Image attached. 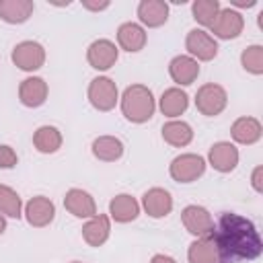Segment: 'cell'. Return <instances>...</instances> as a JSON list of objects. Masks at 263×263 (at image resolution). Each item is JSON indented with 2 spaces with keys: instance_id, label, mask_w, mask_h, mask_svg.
I'll list each match as a JSON object with an SVG mask.
<instances>
[{
  "instance_id": "obj_36",
  "label": "cell",
  "mask_w": 263,
  "mask_h": 263,
  "mask_svg": "<svg viewBox=\"0 0 263 263\" xmlns=\"http://www.w3.org/2000/svg\"><path fill=\"white\" fill-rule=\"evenodd\" d=\"M70 263H82V261H70Z\"/></svg>"
},
{
  "instance_id": "obj_12",
  "label": "cell",
  "mask_w": 263,
  "mask_h": 263,
  "mask_svg": "<svg viewBox=\"0 0 263 263\" xmlns=\"http://www.w3.org/2000/svg\"><path fill=\"white\" fill-rule=\"evenodd\" d=\"M23 216H25L29 226L45 228L55 218V203L45 195H35L23 205Z\"/></svg>"
},
{
  "instance_id": "obj_11",
  "label": "cell",
  "mask_w": 263,
  "mask_h": 263,
  "mask_svg": "<svg viewBox=\"0 0 263 263\" xmlns=\"http://www.w3.org/2000/svg\"><path fill=\"white\" fill-rule=\"evenodd\" d=\"M238 160H240V154H238V148L236 144L232 142H226V140H220V142H214L208 150V158L205 162L218 171V173H232L236 166H238Z\"/></svg>"
},
{
  "instance_id": "obj_1",
  "label": "cell",
  "mask_w": 263,
  "mask_h": 263,
  "mask_svg": "<svg viewBox=\"0 0 263 263\" xmlns=\"http://www.w3.org/2000/svg\"><path fill=\"white\" fill-rule=\"evenodd\" d=\"M210 236L218 249L220 263L253 261L263 253V240L253 220L234 212H224L214 222Z\"/></svg>"
},
{
  "instance_id": "obj_26",
  "label": "cell",
  "mask_w": 263,
  "mask_h": 263,
  "mask_svg": "<svg viewBox=\"0 0 263 263\" xmlns=\"http://www.w3.org/2000/svg\"><path fill=\"white\" fill-rule=\"evenodd\" d=\"M64 144V136L55 125H39L33 132V146L41 154H55Z\"/></svg>"
},
{
  "instance_id": "obj_19",
  "label": "cell",
  "mask_w": 263,
  "mask_h": 263,
  "mask_svg": "<svg viewBox=\"0 0 263 263\" xmlns=\"http://www.w3.org/2000/svg\"><path fill=\"white\" fill-rule=\"evenodd\" d=\"M168 4L164 0H142L136 8L138 23L144 29H158L168 21Z\"/></svg>"
},
{
  "instance_id": "obj_14",
  "label": "cell",
  "mask_w": 263,
  "mask_h": 263,
  "mask_svg": "<svg viewBox=\"0 0 263 263\" xmlns=\"http://www.w3.org/2000/svg\"><path fill=\"white\" fill-rule=\"evenodd\" d=\"M117 47L127 51V53H138L146 47V41H148V33L146 29L140 25V23H134V21H127V23H121L117 27Z\"/></svg>"
},
{
  "instance_id": "obj_20",
  "label": "cell",
  "mask_w": 263,
  "mask_h": 263,
  "mask_svg": "<svg viewBox=\"0 0 263 263\" xmlns=\"http://www.w3.org/2000/svg\"><path fill=\"white\" fill-rule=\"evenodd\" d=\"M230 136H232V144H240V146H253L261 140L263 136V125L257 117H249L242 115L238 119L232 121L230 125Z\"/></svg>"
},
{
  "instance_id": "obj_31",
  "label": "cell",
  "mask_w": 263,
  "mask_h": 263,
  "mask_svg": "<svg viewBox=\"0 0 263 263\" xmlns=\"http://www.w3.org/2000/svg\"><path fill=\"white\" fill-rule=\"evenodd\" d=\"M18 164V154L12 146L8 144H0V168L8 171V168H14Z\"/></svg>"
},
{
  "instance_id": "obj_2",
  "label": "cell",
  "mask_w": 263,
  "mask_h": 263,
  "mask_svg": "<svg viewBox=\"0 0 263 263\" xmlns=\"http://www.w3.org/2000/svg\"><path fill=\"white\" fill-rule=\"evenodd\" d=\"M119 109L129 123H146L156 111V99L146 84L136 82L125 86L119 95Z\"/></svg>"
},
{
  "instance_id": "obj_5",
  "label": "cell",
  "mask_w": 263,
  "mask_h": 263,
  "mask_svg": "<svg viewBox=\"0 0 263 263\" xmlns=\"http://www.w3.org/2000/svg\"><path fill=\"white\" fill-rule=\"evenodd\" d=\"M228 105V92L222 84L205 82L195 92V109L205 117H218Z\"/></svg>"
},
{
  "instance_id": "obj_21",
  "label": "cell",
  "mask_w": 263,
  "mask_h": 263,
  "mask_svg": "<svg viewBox=\"0 0 263 263\" xmlns=\"http://www.w3.org/2000/svg\"><path fill=\"white\" fill-rule=\"evenodd\" d=\"M111 236V218L107 214H95L82 224V238L88 247H103Z\"/></svg>"
},
{
  "instance_id": "obj_9",
  "label": "cell",
  "mask_w": 263,
  "mask_h": 263,
  "mask_svg": "<svg viewBox=\"0 0 263 263\" xmlns=\"http://www.w3.org/2000/svg\"><path fill=\"white\" fill-rule=\"evenodd\" d=\"M181 222H183L185 230L195 238H203L214 232V218H212L210 210L203 205H197V203L185 205L181 210Z\"/></svg>"
},
{
  "instance_id": "obj_7",
  "label": "cell",
  "mask_w": 263,
  "mask_h": 263,
  "mask_svg": "<svg viewBox=\"0 0 263 263\" xmlns=\"http://www.w3.org/2000/svg\"><path fill=\"white\" fill-rule=\"evenodd\" d=\"M10 60L23 72H37L45 64V47L39 41H33V39L21 41L12 47Z\"/></svg>"
},
{
  "instance_id": "obj_35",
  "label": "cell",
  "mask_w": 263,
  "mask_h": 263,
  "mask_svg": "<svg viewBox=\"0 0 263 263\" xmlns=\"http://www.w3.org/2000/svg\"><path fill=\"white\" fill-rule=\"evenodd\" d=\"M6 232V218L0 214V234H4Z\"/></svg>"
},
{
  "instance_id": "obj_17",
  "label": "cell",
  "mask_w": 263,
  "mask_h": 263,
  "mask_svg": "<svg viewBox=\"0 0 263 263\" xmlns=\"http://www.w3.org/2000/svg\"><path fill=\"white\" fill-rule=\"evenodd\" d=\"M49 86L41 76H27L18 84V101L23 107L37 109L47 101Z\"/></svg>"
},
{
  "instance_id": "obj_33",
  "label": "cell",
  "mask_w": 263,
  "mask_h": 263,
  "mask_svg": "<svg viewBox=\"0 0 263 263\" xmlns=\"http://www.w3.org/2000/svg\"><path fill=\"white\" fill-rule=\"evenodd\" d=\"M111 6L109 0H103V2H95V0H82V8L90 10V12H101V10H107Z\"/></svg>"
},
{
  "instance_id": "obj_13",
  "label": "cell",
  "mask_w": 263,
  "mask_h": 263,
  "mask_svg": "<svg viewBox=\"0 0 263 263\" xmlns=\"http://www.w3.org/2000/svg\"><path fill=\"white\" fill-rule=\"evenodd\" d=\"M140 208L150 218L160 220V218H164V216H168L173 212V195L164 187H150L148 191H144Z\"/></svg>"
},
{
  "instance_id": "obj_10",
  "label": "cell",
  "mask_w": 263,
  "mask_h": 263,
  "mask_svg": "<svg viewBox=\"0 0 263 263\" xmlns=\"http://www.w3.org/2000/svg\"><path fill=\"white\" fill-rule=\"evenodd\" d=\"M119 60V47L111 39H95L86 49V62L97 72H107Z\"/></svg>"
},
{
  "instance_id": "obj_32",
  "label": "cell",
  "mask_w": 263,
  "mask_h": 263,
  "mask_svg": "<svg viewBox=\"0 0 263 263\" xmlns=\"http://www.w3.org/2000/svg\"><path fill=\"white\" fill-rule=\"evenodd\" d=\"M251 187L255 193H263V166L257 164L251 173Z\"/></svg>"
},
{
  "instance_id": "obj_30",
  "label": "cell",
  "mask_w": 263,
  "mask_h": 263,
  "mask_svg": "<svg viewBox=\"0 0 263 263\" xmlns=\"http://www.w3.org/2000/svg\"><path fill=\"white\" fill-rule=\"evenodd\" d=\"M240 66L245 72H249L253 76H261L263 74V45H259V43L247 45L240 51Z\"/></svg>"
},
{
  "instance_id": "obj_22",
  "label": "cell",
  "mask_w": 263,
  "mask_h": 263,
  "mask_svg": "<svg viewBox=\"0 0 263 263\" xmlns=\"http://www.w3.org/2000/svg\"><path fill=\"white\" fill-rule=\"evenodd\" d=\"M187 107H189V95L179 86H171L162 90L158 99V109L168 119H179L187 111Z\"/></svg>"
},
{
  "instance_id": "obj_28",
  "label": "cell",
  "mask_w": 263,
  "mask_h": 263,
  "mask_svg": "<svg viewBox=\"0 0 263 263\" xmlns=\"http://www.w3.org/2000/svg\"><path fill=\"white\" fill-rule=\"evenodd\" d=\"M220 2L218 0H195L191 4V16L199 25V29H210L214 18L220 12Z\"/></svg>"
},
{
  "instance_id": "obj_34",
  "label": "cell",
  "mask_w": 263,
  "mask_h": 263,
  "mask_svg": "<svg viewBox=\"0 0 263 263\" xmlns=\"http://www.w3.org/2000/svg\"><path fill=\"white\" fill-rule=\"evenodd\" d=\"M150 263H177V259H173L171 255H164V253H156L150 259Z\"/></svg>"
},
{
  "instance_id": "obj_29",
  "label": "cell",
  "mask_w": 263,
  "mask_h": 263,
  "mask_svg": "<svg viewBox=\"0 0 263 263\" xmlns=\"http://www.w3.org/2000/svg\"><path fill=\"white\" fill-rule=\"evenodd\" d=\"M0 214L4 218H23V199L21 195L8 187V185H2L0 183Z\"/></svg>"
},
{
  "instance_id": "obj_24",
  "label": "cell",
  "mask_w": 263,
  "mask_h": 263,
  "mask_svg": "<svg viewBox=\"0 0 263 263\" xmlns=\"http://www.w3.org/2000/svg\"><path fill=\"white\" fill-rule=\"evenodd\" d=\"M33 0H0V18L8 25H23L33 16Z\"/></svg>"
},
{
  "instance_id": "obj_16",
  "label": "cell",
  "mask_w": 263,
  "mask_h": 263,
  "mask_svg": "<svg viewBox=\"0 0 263 263\" xmlns=\"http://www.w3.org/2000/svg\"><path fill=\"white\" fill-rule=\"evenodd\" d=\"M64 208L74 216V218H80V220H88L92 218L97 212V201L95 197L84 191V189H78V187H72L64 193Z\"/></svg>"
},
{
  "instance_id": "obj_3",
  "label": "cell",
  "mask_w": 263,
  "mask_h": 263,
  "mask_svg": "<svg viewBox=\"0 0 263 263\" xmlns=\"http://www.w3.org/2000/svg\"><path fill=\"white\" fill-rule=\"evenodd\" d=\"M86 97H88V103L92 105V109H97L101 113H107V111H113L115 105L119 103V88H117L113 78L95 76L88 84Z\"/></svg>"
},
{
  "instance_id": "obj_25",
  "label": "cell",
  "mask_w": 263,
  "mask_h": 263,
  "mask_svg": "<svg viewBox=\"0 0 263 263\" xmlns=\"http://www.w3.org/2000/svg\"><path fill=\"white\" fill-rule=\"evenodd\" d=\"M162 140L173 148H185L193 142V127L183 119H168L162 129Z\"/></svg>"
},
{
  "instance_id": "obj_15",
  "label": "cell",
  "mask_w": 263,
  "mask_h": 263,
  "mask_svg": "<svg viewBox=\"0 0 263 263\" xmlns=\"http://www.w3.org/2000/svg\"><path fill=\"white\" fill-rule=\"evenodd\" d=\"M201 68L199 62H195L191 55L187 53H179L168 62V76L171 80L181 88V86H189L197 80Z\"/></svg>"
},
{
  "instance_id": "obj_4",
  "label": "cell",
  "mask_w": 263,
  "mask_h": 263,
  "mask_svg": "<svg viewBox=\"0 0 263 263\" xmlns=\"http://www.w3.org/2000/svg\"><path fill=\"white\" fill-rule=\"evenodd\" d=\"M205 158L201 154L195 152H183L179 156H175L168 164V175L173 181L177 183H193L199 177H203L205 173Z\"/></svg>"
},
{
  "instance_id": "obj_27",
  "label": "cell",
  "mask_w": 263,
  "mask_h": 263,
  "mask_svg": "<svg viewBox=\"0 0 263 263\" xmlns=\"http://www.w3.org/2000/svg\"><path fill=\"white\" fill-rule=\"evenodd\" d=\"M187 261L189 263H220V255H218V249L212 236L195 238L187 249Z\"/></svg>"
},
{
  "instance_id": "obj_8",
  "label": "cell",
  "mask_w": 263,
  "mask_h": 263,
  "mask_svg": "<svg viewBox=\"0 0 263 263\" xmlns=\"http://www.w3.org/2000/svg\"><path fill=\"white\" fill-rule=\"evenodd\" d=\"M185 49L187 55H191L195 62H212L218 55V41L210 35V31L197 27L187 33Z\"/></svg>"
},
{
  "instance_id": "obj_23",
  "label": "cell",
  "mask_w": 263,
  "mask_h": 263,
  "mask_svg": "<svg viewBox=\"0 0 263 263\" xmlns=\"http://www.w3.org/2000/svg\"><path fill=\"white\" fill-rule=\"evenodd\" d=\"M90 152L101 162H117L123 156L125 146L117 136H99L92 140Z\"/></svg>"
},
{
  "instance_id": "obj_6",
  "label": "cell",
  "mask_w": 263,
  "mask_h": 263,
  "mask_svg": "<svg viewBox=\"0 0 263 263\" xmlns=\"http://www.w3.org/2000/svg\"><path fill=\"white\" fill-rule=\"evenodd\" d=\"M245 31V16L240 10L228 6V8H220L218 16L214 18L212 27H210V35L214 39H222V41H230L240 37V33Z\"/></svg>"
},
{
  "instance_id": "obj_18",
  "label": "cell",
  "mask_w": 263,
  "mask_h": 263,
  "mask_svg": "<svg viewBox=\"0 0 263 263\" xmlns=\"http://www.w3.org/2000/svg\"><path fill=\"white\" fill-rule=\"evenodd\" d=\"M142 208H140V201L129 195V193H117L115 197H111L109 201V212L107 216L111 218V222H117V224H129L134 222L138 216H140Z\"/></svg>"
}]
</instances>
